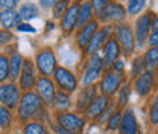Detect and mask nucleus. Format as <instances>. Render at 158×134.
<instances>
[{"mask_svg":"<svg viewBox=\"0 0 158 134\" xmlns=\"http://www.w3.org/2000/svg\"><path fill=\"white\" fill-rule=\"evenodd\" d=\"M43 107V101L35 92H24L17 107V116L21 122H31V119L37 117L44 111Z\"/></svg>","mask_w":158,"mask_h":134,"instance_id":"nucleus-1","label":"nucleus"},{"mask_svg":"<svg viewBox=\"0 0 158 134\" xmlns=\"http://www.w3.org/2000/svg\"><path fill=\"white\" fill-rule=\"evenodd\" d=\"M35 67L38 70L40 76H53L56 67H58V63H56V57H55V52L50 49V47H44L41 49L37 57H35Z\"/></svg>","mask_w":158,"mask_h":134,"instance_id":"nucleus-2","label":"nucleus"},{"mask_svg":"<svg viewBox=\"0 0 158 134\" xmlns=\"http://www.w3.org/2000/svg\"><path fill=\"white\" fill-rule=\"evenodd\" d=\"M21 89L19 87L17 82H3L0 84V104L6 107L8 110H17L21 99Z\"/></svg>","mask_w":158,"mask_h":134,"instance_id":"nucleus-3","label":"nucleus"},{"mask_svg":"<svg viewBox=\"0 0 158 134\" xmlns=\"http://www.w3.org/2000/svg\"><path fill=\"white\" fill-rule=\"evenodd\" d=\"M37 67L35 64L32 63L31 58H24L23 61V67H21V73L19 78V87L21 89V92H32L35 89V84H37Z\"/></svg>","mask_w":158,"mask_h":134,"instance_id":"nucleus-4","label":"nucleus"},{"mask_svg":"<svg viewBox=\"0 0 158 134\" xmlns=\"http://www.w3.org/2000/svg\"><path fill=\"white\" fill-rule=\"evenodd\" d=\"M103 69H105V66H103L102 57L98 55V54L91 55L90 59H88V63H87L84 76H82V85L87 87V85L96 84V81H98L99 78L102 76V73H103Z\"/></svg>","mask_w":158,"mask_h":134,"instance_id":"nucleus-5","label":"nucleus"},{"mask_svg":"<svg viewBox=\"0 0 158 134\" xmlns=\"http://www.w3.org/2000/svg\"><path fill=\"white\" fill-rule=\"evenodd\" d=\"M122 85H123V76L117 72H114L113 69L105 70L103 75L100 76V82H99L100 93L110 96V97L116 95V92L120 90Z\"/></svg>","mask_w":158,"mask_h":134,"instance_id":"nucleus-6","label":"nucleus"},{"mask_svg":"<svg viewBox=\"0 0 158 134\" xmlns=\"http://www.w3.org/2000/svg\"><path fill=\"white\" fill-rule=\"evenodd\" d=\"M53 79H55V84L59 87L61 92H65V93H73L78 90V79L75 76V73L67 69V67H56L55 73H53Z\"/></svg>","mask_w":158,"mask_h":134,"instance_id":"nucleus-7","label":"nucleus"},{"mask_svg":"<svg viewBox=\"0 0 158 134\" xmlns=\"http://www.w3.org/2000/svg\"><path fill=\"white\" fill-rule=\"evenodd\" d=\"M56 89H55V82L47 76H38L37 84H35V93L40 96V99L43 101V105L46 107H53L55 102V96H56Z\"/></svg>","mask_w":158,"mask_h":134,"instance_id":"nucleus-8","label":"nucleus"},{"mask_svg":"<svg viewBox=\"0 0 158 134\" xmlns=\"http://www.w3.org/2000/svg\"><path fill=\"white\" fill-rule=\"evenodd\" d=\"M56 123L61 125L62 128H65L67 131H70L72 134H79L85 127V117L82 115L64 111V113L56 115Z\"/></svg>","mask_w":158,"mask_h":134,"instance_id":"nucleus-9","label":"nucleus"},{"mask_svg":"<svg viewBox=\"0 0 158 134\" xmlns=\"http://www.w3.org/2000/svg\"><path fill=\"white\" fill-rule=\"evenodd\" d=\"M116 34H117V43L122 49V52L125 54V57L131 55L134 52V47H135V35L131 31V28L126 26V24L118 26L116 29Z\"/></svg>","mask_w":158,"mask_h":134,"instance_id":"nucleus-10","label":"nucleus"},{"mask_svg":"<svg viewBox=\"0 0 158 134\" xmlns=\"http://www.w3.org/2000/svg\"><path fill=\"white\" fill-rule=\"evenodd\" d=\"M102 49H103V57H102V59H103L105 70H110V69H113V66L118 61L120 54H122V49H120V46H118L116 38H108Z\"/></svg>","mask_w":158,"mask_h":134,"instance_id":"nucleus-11","label":"nucleus"},{"mask_svg":"<svg viewBox=\"0 0 158 134\" xmlns=\"http://www.w3.org/2000/svg\"><path fill=\"white\" fill-rule=\"evenodd\" d=\"M98 96H99V87L96 84L84 87V89L79 92L78 99H76V108H78L79 111L84 113V111L88 108V105H90Z\"/></svg>","mask_w":158,"mask_h":134,"instance_id":"nucleus-12","label":"nucleus"},{"mask_svg":"<svg viewBox=\"0 0 158 134\" xmlns=\"http://www.w3.org/2000/svg\"><path fill=\"white\" fill-rule=\"evenodd\" d=\"M151 26H152V19H151V15L149 14H146V15H143V17H140L137 21V24H135V40H137V44L141 47L148 38H149V34H151Z\"/></svg>","mask_w":158,"mask_h":134,"instance_id":"nucleus-13","label":"nucleus"},{"mask_svg":"<svg viewBox=\"0 0 158 134\" xmlns=\"http://www.w3.org/2000/svg\"><path fill=\"white\" fill-rule=\"evenodd\" d=\"M154 79H155L154 70H144V72L135 79V82H134V89H135L137 95L138 96H146L148 95V93L152 90Z\"/></svg>","mask_w":158,"mask_h":134,"instance_id":"nucleus-14","label":"nucleus"},{"mask_svg":"<svg viewBox=\"0 0 158 134\" xmlns=\"http://www.w3.org/2000/svg\"><path fill=\"white\" fill-rule=\"evenodd\" d=\"M110 104V96L103 95V93H99V96L88 105V108L84 111V115L87 116L88 119H98L100 113L108 107Z\"/></svg>","mask_w":158,"mask_h":134,"instance_id":"nucleus-15","label":"nucleus"},{"mask_svg":"<svg viewBox=\"0 0 158 134\" xmlns=\"http://www.w3.org/2000/svg\"><path fill=\"white\" fill-rule=\"evenodd\" d=\"M108 35H110V28H105V29L98 31V32L93 35V38L90 40V43H88V46H87V49H85V54H87L88 57L98 54L99 50L103 47V44L106 43Z\"/></svg>","mask_w":158,"mask_h":134,"instance_id":"nucleus-16","label":"nucleus"},{"mask_svg":"<svg viewBox=\"0 0 158 134\" xmlns=\"http://www.w3.org/2000/svg\"><path fill=\"white\" fill-rule=\"evenodd\" d=\"M98 32V23L94 21V20H91V21H88L87 24H84L82 28H81V31H79L78 34V38H76V43H78L79 49H87V46H88V43H90V40L93 38V35Z\"/></svg>","mask_w":158,"mask_h":134,"instance_id":"nucleus-17","label":"nucleus"},{"mask_svg":"<svg viewBox=\"0 0 158 134\" xmlns=\"http://www.w3.org/2000/svg\"><path fill=\"white\" fill-rule=\"evenodd\" d=\"M120 134H137L138 123L134 116V111L131 108H126L122 115V122H120Z\"/></svg>","mask_w":158,"mask_h":134,"instance_id":"nucleus-18","label":"nucleus"},{"mask_svg":"<svg viewBox=\"0 0 158 134\" xmlns=\"http://www.w3.org/2000/svg\"><path fill=\"white\" fill-rule=\"evenodd\" d=\"M79 5H73L70 6L65 14L62 15V21H61V26H62V31L64 32H72L76 26H78V19H79Z\"/></svg>","mask_w":158,"mask_h":134,"instance_id":"nucleus-19","label":"nucleus"},{"mask_svg":"<svg viewBox=\"0 0 158 134\" xmlns=\"http://www.w3.org/2000/svg\"><path fill=\"white\" fill-rule=\"evenodd\" d=\"M23 61H24V57L20 55L19 52H15L9 57V78L8 79L11 82L19 81L20 73H21V67H23Z\"/></svg>","mask_w":158,"mask_h":134,"instance_id":"nucleus-20","label":"nucleus"},{"mask_svg":"<svg viewBox=\"0 0 158 134\" xmlns=\"http://www.w3.org/2000/svg\"><path fill=\"white\" fill-rule=\"evenodd\" d=\"M125 9L123 6L116 5V3H111L108 6H105L102 11H100V19L102 20H123L125 19Z\"/></svg>","mask_w":158,"mask_h":134,"instance_id":"nucleus-21","label":"nucleus"},{"mask_svg":"<svg viewBox=\"0 0 158 134\" xmlns=\"http://www.w3.org/2000/svg\"><path fill=\"white\" fill-rule=\"evenodd\" d=\"M20 20H21L20 14L14 9H6V11L0 12V23L5 29H11L14 26H19Z\"/></svg>","mask_w":158,"mask_h":134,"instance_id":"nucleus-22","label":"nucleus"},{"mask_svg":"<svg viewBox=\"0 0 158 134\" xmlns=\"http://www.w3.org/2000/svg\"><path fill=\"white\" fill-rule=\"evenodd\" d=\"M72 105V99H70V95L65 93V92H61L58 90L56 92V96H55V102H53V107L58 110L59 113H64L69 110V107Z\"/></svg>","mask_w":158,"mask_h":134,"instance_id":"nucleus-23","label":"nucleus"},{"mask_svg":"<svg viewBox=\"0 0 158 134\" xmlns=\"http://www.w3.org/2000/svg\"><path fill=\"white\" fill-rule=\"evenodd\" d=\"M144 61V69L146 70H154L158 67V49L157 47H149V50L143 57Z\"/></svg>","mask_w":158,"mask_h":134,"instance_id":"nucleus-24","label":"nucleus"},{"mask_svg":"<svg viewBox=\"0 0 158 134\" xmlns=\"http://www.w3.org/2000/svg\"><path fill=\"white\" fill-rule=\"evenodd\" d=\"M23 134H49L47 127L40 120H31L24 125Z\"/></svg>","mask_w":158,"mask_h":134,"instance_id":"nucleus-25","label":"nucleus"},{"mask_svg":"<svg viewBox=\"0 0 158 134\" xmlns=\"http://www.w3.org/2000/svg\"><path fill=\"white\" fill-rule=\"evenodd\" d=\"M91 15H93V6L91 3H84L79 9V19H78V26H84L88 21H91Z\"/></svg>","mask_w":158,"mask_h":134,"instance_id":"nucleus-26","label":"nucleus"},{"mask_svg":"<svg viewBox=\"0 0 158 134\" xmlns=\"http://www.w3.org/2000/svg\"><path fill=\"white\" fill-rule=\"evenodd\" d=\"M117 105L118 108H125L128 101H129V96H131V85L123 82V85L120 87V90L117 92Z\"/></svg>","mask_w":158,"mask_h":134,"instance_id":"nucleus-27","label":"nucleus"},{"mask_svg":"<svg viewBox=\"0 0 158 134\" xmlns=\"http://www.w3.org/2000/svg\"><path fill=\"white\" fill-rule=\"evenodd\" d=\"M20 17L21 20H31V19H35L38 15V8L32 3H26L20 8Z\"/></svg>","mask_w":158,"mask_h":134,"instance_id":"nucleus-28","label":"nucleus"},{"mask_svg":"<svg viewBox=\"0 0 158 134\" xmlns=\"http://www.w3.org/2000/svg\"><path fill=\"white\" fill-rule=\"evenodd\" d=\"M8 78H9V57L0 54V84L6 82Z\"/></svg>","mask_w":158,"mask_h":134,"instance_id":"nucleus-29","label":"nucleus"},{"mask_svg":"<svg viewBox=\"0 0 158 134\" xmlns=\"http://www.w3.org/2000/svg\"><path fill=\"white\" fill-rule=\"evenodd\" d=\"M11 122H12V111L8 110L6 107L0 105V130L9 128Z\"/></svg>","mask_w":158,"mask_h":134,"instance_id":"nucleus-30","label":"nucleus"},{"mask_svg":"<svg viewBox=\"0 0 158 134\" xmlns=\"http://www.w3.org/2000/svg\"><path fill=\"white\" fill-rule=\"evenodd\" d=\"M122 111L120 110H116L113 115L110 116V119L106 120V130L110 131H114V130H118L120 128V122H122Z\"/></svg>","mask_w":158,"mask_h":134,"instance_id":"nucleus-31","label":"nucleus"},{"mask_svg":"<svg viewBox=\"0 0 158 134\" xmlns=\"http://www.w3.org/2000/svg\"><path fill=\"white\" fill-rule=\"evenodd\" d=\"M144 61H143V57H137L134 61H132V69H131V78L132 79H137L143 72H144Z\"/></svg>","mask_w":158,"mask_h":134,"instance_id":"nucleus-32","label":"nucleus"},{"mask_svg":"<svg viewBox=\"0 0 158 134\" xmlns=\"http://www.w3.org/2000/svg\"><path fill=\"white\" fill-rule=\"evenodd\" d=\"M114 111H116V104H113V102L110 101V104H108V107H106V108H105V110H103V111L100 113V116H99L98 119H96V120H98V123H100V125H102L103 122L106 123V120L110 119V116L113 115Z\"/></svg>","mask_w":158,"mask_h":134,"instance_id":"nucleus-33","label":"nucleus"},{"mask_svg":"<svg viewBox=\"0 0 158 134\" xmlns=\"http://www.w3.org/2000/svg\"><path fill=\"white\" fill-rule=\"evenodd\" d=\"M144 0H129V3H128V12L131 14V15H135L138 14L143 8H144Z\"/></svg>","mask_w":158,"mask_h":134,"instance_id":"nucleus-34","label":"nucleus"},{"mask_svg":"<svg viewBox=\"0 0 158 134\" xmlns=\"http://www.w3.org/2000/svg\"><path fill=\"white\" fill-rule=\"evenodd\" d=\"M67 5H69L67 0H59L58 3L55 5V9H53V17H55V19H59V17H62V15L65 14Z\"/></svg>","mask_w":158,"mask_h":134,"instance_id":"nucleus-35","label":"nucleus"},{"mask_svg":"<svg viewBox=\"0 0 158 134\" xmlns=\"http://www.w3.org/2000/svg\"><path fill=\"white\" fill-rule=\"evenodd\" d=\"M12 40H14V34L9 29H2L0 31V47L2 46H8Z\"/></svg>","mask_w":158,"mask_h":134,"instance_id":"nucleus-36","label":"nucleus"},{"mask_svg":"<svg viewBox=\"0 0 158 134\" xmlns=\"http://www.w3.org/2000/svg\"><path fill=\"white\" fill-rule=\"evenodd\" d=\"M151 122L154 123V125H157L158 123V95L155 96V101L152 102V107H151Z\"/></svg>","mask_w":158,"mask_h":134,"instance_id":"nucleus-37","label":"nucleus"},{"mask_svg":"<svg viewBox=\"0 0 158 134\" xmlns=\"http://www.w3.org/2000/svg\"><path fill=\"white\" fill-rule=\"evenodd\" d=\"M19 5V0H0V9L6 11V9H14Z\"/></svg>","mask_w":158,"mask_h":134,"instance_id":"nucleus-38","label":"nucleus"},{"mask_svg":"<svg viewBox=\"0 0 158 134\" xmlns=\"http://www.w3.org/2000/svg\"><path fill=\"white\" fill-rule=\"evenodd\" d=\"M148 43H149L151 47H157L158 49V32L157 31H152V34H149Z\"/></svg>","mask_w":158,"mask_h":134,"instance_id":"nucleus-39","label":"nucleus"},{"mask_svg":"<svg viewBox=\"0 0 158 134\" xmlns=\"http://www.w3.org/2000/svg\"><path fill=\"white\" fill-rule=\"evenodd\" d=\"M17 29H19L20 32H35V28L31 26L29 23H20L19 26H17Z\"/></svg>","mask_w":158,"mask_h":134,"instance_id":"nucleus-40","label":"nucleus"},{"mask_svg":"<svg viewBox=\"0 0 158 134\" xmlns=\"http://www.w3.org/2000/svg\"><path fill=\"white\" fill-rule=\"evenodd\" d=\"M91 3H93V8H94V9L102 11V9L105 8V3H106V0H91Z\"/></svg>","mask_w":158,"mask_h":134,"instance_id":"nucleus-41","label":"nucleus"},{"mask_svg":"<svg viewBox=\"0 0 158 134\" xmlns=\"http://www.w3.org/2000/svg\"><path fill=\"white\" fill-rule=\"evenodd\" d=\"M59 0H40V5L43 6V8H50L52 5H56Z\"/></svg>","mask_w":158,"mask_h":134,"instance_id":"nucleus-42","label":"nucleus"},{"mask_svg":"<svg viewBox=\"0 0 158 134\" xmlns=\"http://www.w3.org/2000/svg\"><path fill=\"white\" fill-rule=\"evenodd\" d=\"M123 67H125V64H123V61H120V59H118L117 63H116V64L113 66V70H114V72H117V73H120V75H122V72H123Z\"/></svg>","mask_w":158,"mask_h":134,"instance_id":"nucleus-43","label":"nucleus"},{"mask_svg":"<svg viewBox=\"0 0 158 134\" xmlns=\"http://www.w3.org/2000/svg\"><path fill=\"white\" fill-rule=\"evenodd\" d=\"M55 131H56V134H72L70 131H67L65 128H62V127L58 125V123H56V127H55Z\"/></svg>","mask_w":158,"mask_h":134,"instance_id":"nucleus-44","label":"nucleus"}]
</instances>
